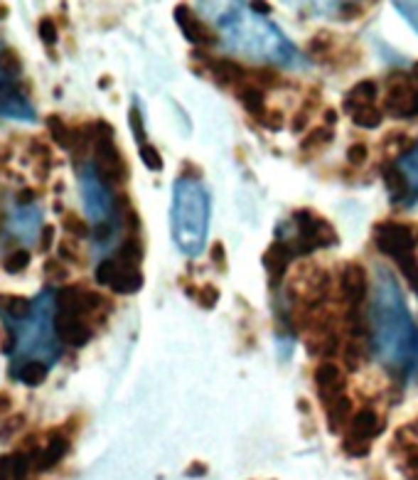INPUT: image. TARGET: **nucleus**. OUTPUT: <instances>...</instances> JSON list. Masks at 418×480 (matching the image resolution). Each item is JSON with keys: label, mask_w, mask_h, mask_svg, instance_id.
I'll list each match as a JSON object with an SVG mask.
<instances>
[{"label": "nucleus", "mask_w": 418, "mask_h": 480, "mask_svg": "<svg viewBox=\"0 0 418 480\" xmlns=\"http://www.w3.org/2000/svg\"><path fill=\"white\" fill-rule=\"evenodd\" d=\"M209 222V197L197 180L180 178L175 183L173 200V234L175 244L187 256H197L205 249Z\"/></svg>", "instance_id": "f257e3e1"}, {"label": "nucleus", "mask_w": 418, "mask_h": 480, "mask_svg": "<svg viewBox=\"0 0 418 480\" xmlns=\"http://www.w3.org/2000/svg\"><path fill=\"white\" fill-rule=\"evenodd\" d=\"M94 173L104 185H123L128 180V163L121 156L114 138V126L106 121H94Z\"/></svg>", "instance_id": "f03ea898"}, {"label": "nucleus", "mask_w": 418, "mask_h": 480, "mask_svg": "<svg viewBox=\"0 0 418 480\" xmlns=\"http://www.w3.org/2000/svg\"><path fill=\"white\" fill-rule=\"evenodd\" d=\"M293 222L298 227V239L291 242L296 256H305L315 249H328L337 244V232L335 227L325 220V217L315 215L313 210H296Z\"/></svg>", "instance_id": "7ed1b4c3"}, {"label": "nucleus", "mask_w": 418, "mask_h": 480, "mask_svg": "<svg viewBox=\"0 0 418 480\" xmlns=\"http://www.w3.org/2000/svg\"><path fill=\"white\" fill-rule=\"evenodd\" d=\"M384 111L394 119H414L418 116V82L406 72H391L387 79Z\"/></svg>", "instance_id": "20e7f679"}, {"label": "nucleus", "mask_w": 418, "mask_h": 480, "mask_svg": "<svg viewBox=\"0 0 418 480\" xmlns=\"http://www.w3.org/2000/svg\"><path fill=\"white\" fill-rule=\"evenodd\" d=\"M374 244L384 256L396 261L399 256L416 252V232L404 222L384 220L374 224Z\"/></svg>", "instance_id": "39448f33"}, {"label": "nucleus", "mask_w": 418, "mask_h": 480, "mask_svg": "<svg viewBox=\"0 0 418 480\" xmlns=\"http://www.w3.org/2000/svg\"><path fill=\"white\" fill-rule=\"evenodd\" d=\"M57 311L72 313V316H94L101 308H111V303L99 291H91L84 286H64L55 296Z\"/></svg>", "instance_id": "423d86ee"}, {"label": "nucleus", "mask_w": 418, "mask_h": 480, "mask_svg": "<svg viewBox=\"0 0 418 480\" xmlns=\"http://www.w3.org/2000/svg\"><path fill=\"white\" fill-rule=\"evenodd\" d=\"M195 60H200L202 67L214 77V82L222 84V87L237 89L239 84L249 82V77H251V69L244 67V64L237 60H232V57H214L205 50H197Z\"/></svg>", "instance_id": "0eeeda50"}, {"label": "nucleus", "mask_w": 418, "mask_h": 480, "mask_svg": "<svg viewBox=\"0 0 418 480\" xmlns=\"http://www.w3.org/2000/svg\"><path fill=\"white\" fill-rule=\"evenodd\" d=\"M367 288H369V279H367V269L357 261H350V264L342 266L340 271V296L345 301V306H362L364 298H367Z\"/></svg>", "instance_id": "6e6552de"}, {"label": "nucleus", "mask_w": 418, "mask_h": 480, "mask_svg": "<svg viewBox=\"0 0 418 480\" xmlns=\"http://www.w3.org/2000/svg\"><path fill=\"white\" fill-rule=\"evenodd\" d=\"M175 23H178V28L182 30V35H185L192 45L200 47V50L217 45V35L202 23L200 15H195V10H192L190 5H175Z\"/></svg>", "instance_id": "1a4fd4ad"}, {"label": "nucleus", "mask_w": 418, "mask_h": 480, "mask_svg": "<svg viewBox=\"0 0 418 480\" xmlns=\"http://www.w3.org/2000/svg\"><path fill=\"white\" fill-rule=\"evenodd\" d=\"M313 382H315V387H318L320 402H328L332 397H340V394H345V387H347L345 370L332 360H323L318 367H315Z\"/></svg>", "instance_id": "9d476101"}, {"label": "nucleus", "mask_w": 418, "mask_h": 480, "mask_svg": "<svg viewBox=\"0 0 418 480\" xmlns=\"http://www.w3.org/2000/svg\"><path fill=\"white\" fill-rule=\"evenodd\" d=\"M55 333L62 343L72 345V348H84V345L91 340L94 330H91V323H87L82 316H72V313H55Z\"/></svg>", "instance_id": "9b49d317"}, {"label": "nucleus", "mask_w": 418, "mask_h": 480, "mask_svg": "<svg viewBox=\"0 0 418 480\" xmlns=\"http://www.w3.org/2000/svg\"><path fill=\"white\" fill-rule=\"evenodd\" d=\"M293 259H296V252H293L291 242H286V239H276V242L266 249L264 266H266V274H269V286L271 288L281 286L283 276H286V271H288V266H291Z\"/></svg>", "instance_id": "f8f14e48"}, {"label": "nucleus", "mask_w": 418, "mask_h": 480, "mask_svg": "<svg viewBox=\"0 0 418 480\" xmlns=\"http://www.w3.org/2000/svg\"><path fill=\"white\" fill-rule=\"evenodd\" d=\"M69 446H72V439L64 434L62 426L52 429L50 434H47V444L42 446L40 451V458L35 461V471L45 473V471H52L55 466H60V461L69 453Z\"/></svg>", "instance_id": "ddd939ff"}, {"label": "nucleus", "mask_w": 418, "mask_h": 480, "mask_svg": "<svg viewBox=\"0 0 418 480\" xmlns=\"http://www.w3.org/2000/svg\"><path fill=\"white\" fill-rule=\"evenodd\" d=\"M325 409V419H328V429L330 434H342L350 426L352 416H355V404L347 394H340V397H332L328 402H323Z\"/></svg>", "instance_id": "4468645a"}, {"label": "nucleus", "mask_w": 418, "mask_h": 480, "mask_svg": "<svg viewBox=\"0 0 418 480\" xmlns=\"http://www.w3.org/2000/svg\"><path fill=\"white\" fill-rule=\"evenodd\" d=\"M379 434H382V419L377 416V412H374V409H359V412H355V416H352L345 436L364 441V444H372Z\"/></svg>", "instance_id": "2eb2a0df"}, {"label": "nucleus", "mask_w": 418, "mask_h": 480, "mask_svg": "<svg viewBox=\"0 0 418 480\" xmlns=\"http://www.w3.org/2000/svg\"><path fill=\"white\" fill-rule=\"evenodd\" d=\"M234 96H237L239 104L244 106L254 119L261 121L266 116V111H269V106H266V92L261 87H256L254 82L239 84V87L234 89Z\"/></svg>", "instance_id": "dca6fc26"}, {"label": "nucleus", "mask_w": 418, "mask_h": 480, "mask_svg": "<svg viewBox=\"0 0 418 480\" xmlns=\"http://www.w3.org/2000/svg\"><path fill=\"white\" fill-rule=\"evenodd\" d=\"M377 96H379V84L374 82V79H362V82H357L355 87L347 92L345 101H342V109L350 111V114H355L357 109L374 106Z\"/></svg>", "instance_id": "f3484780"}, {"label": "nucleus", "mask_w": 418, "mask_h": 480, "mask_svg": "<svg viewBox=\"0 0 418 480\" xmlns=\"http://www.w3.org/2000/svg\"><path fill=\"white\" fill-rule=\"evenodd\" d=\"M111 291L116 293H136L143 288V274L138 266H126L121 261H116V274L109 284Z\"/></svg>", "instance_id": "a211bd4d"}, {"label": "nucleus", "mask_w": 418, "mask_h": 480, "mask_svg": "<svg viewBox=\"0 0 418 480\" xmlns=\"http://www.w3.org/2000/svg\"><path fill=\"white\" fill-rule=\"evenodd\" d=\"M367 340L364 338H347L345 348H342V365H345L347 372H357L359 367L364 365L367 360Z\"/></svg>", "instance_id": "6ab92c4d"}, {"label": "nucleus", "mask_w": 418, "mask_h": 480, "mask_svg": "<svg viewBox=\"0 0 418 480\" xmlns=\"http://www.w3.org/2000/svg\"><path fill=\"white\" fill-rule=\"evenodd\" d=\"M382 178H384V185H387L391 200H401V197L409 192V180H406V173H401V168H396V163L384 165Z\"/></svg>", "instance_id": "aec40b11"}, {"label": "nucleus", "mask_w": 418, "mask_h": 480, "mask_svg": "<svg viewBox=\"0 0 418 480\" xmlns=\"http://www.w3.org/2000/svg\"><path fill=\"white\" fill-rule=\"evenodd\" d=\"M320 106V89H313L308 96L303 99V106L296 111V116H293L291 121V131L293 133H303L305 128L310 124V116H313V111H318Z\"/></svg>", "instance_id": "412c9836"}, {"label": "nucleus", "mask_w": 418, "mask_h": 480, "mask_svg": "<svg viewBox=\"0 0 418 480\" xmlns=\"http://www.w3.org/2000/svg\"><path fill=\"white\" fill-rule=\"evenodd\" d=\"M335 47H337L335 35H332V32H328V30H320V32H315V35L310 37V42H308V55L318 57L320 62H328L330 57H332V52H335Z\"/></svg>", "instance_id": "4be33fe9"}, {"label": "nucleus", "mask_w": 418, "mask_h": 480, "mask_svg": "<svg viewBox=\"0 0 418 480\" xmlns=\"http://www.w3.org/2000/svg\"><path fill=\"white\" fill-rule=\"evenodd\" d=\"M116 261H121V264L126 266H141L143 261V242L138 239V234H131V237L126 239V242L121 244L119 249H116Z\"/></svg>", "instance_id": "5701e85b"}, {"label": "nucleus", "mask_w": 418, "mask_h": 480, "mask_svg": "<svg viewBox=\"0 0 418 480\" xmlns=\"http://www.w3.org/2000/svg\"><path fill=\"white\" fill-rule=\"evenodd\" d=\"M10 377L28 384V387H40V384L47 380V365H42V362H25L23 367L10 372Z\"/></svg>", "instance_id": "b1692460"}, {"label": "nucleus", "mask_w": 418, "mask_h": 480, "mask_svg": "<svg viewBox=\"0 0 418 480\" xmlns=\"http://www.w3.org/2000/svg\"><path fill=\"white\" fill-rule=\"evenodd\" d=\"M0 313H5V316L13 320H25L32 313V301L25 296H5Z\"/></svg>", "instance_id": "393cba45"}, {"label": "nucleus", "mask_w": 418, "mask_h": 480, "mask_svg": "<svg viewBox=\"0 0 418 480\" xmlns=\"http://www.w3.org/2000/svg\"><path fill=\"white\" fill-rule=\"evenodd\" d=\"M332 138H335V133H332V128L328 126H318L313 128V131L308 133V136L300 141V151L308 153V151H320V148H325L328 143H332Z\"/></svg>", "instance_id": "a878e982"}, {"label": "nucleus", "mask_w": 418, "mask_h": 480, "mask_svg": "<svg viewBox=\"0 0 418 480\" xmlns=\"http://www.w3.org/2000/svg\"><path fill=\"white\" fill-rule=\"evenodd\" d=\"M62 227L64 232H69L72 239H84L94 232V229L89 227V222L84 220L82 215H77V212H62Z\"/></svg>", "instance_id": "bb28decb"}, {"label": "nucleus", "mask_w": 418, "mask_h": 480, "mask_svg": "<svg viewBox=\"0 0 418 480\" xmlns=\"http://www.w3.org/2000/svg\"><path fill=\"white\" fill-rule=\"evenodd\" d=\"M47 131H50V138L57 143L60 148H67L69 151V138H72V128L64 124V119L60 114H50L47 116Z\"/></svg>", "instance_id": "cd10ccee"}, {"label": "nucleus", "mask_w": 418, "mask_h": 480, "mask_svg": "<svg viewBox=\"0 0 418 480\" xmlns=\"http://www.w3.org/2000/svg\"><path fill=\"white\" fill-rule=\"evenodd\" d=\"M382 121H384V111L377 109V106H364V109H357L355 114H352V124H357L359 128H369V131L382 126Z\"/></svg>", "instance_id": "c85d7f7f"}, {"label": "nucleus", "mask_w": 418, "mask_h": 480, "mask_svg": "<svg viewBox=\"0 0 418 480\" xmlns=\"http://www.w3.org/2000/svg\"><path fill=\"white\" fill-rule=\"evenodd\" d=\"M394 264L399 266L401 276H404L406 284L411 286V291H416V293H418V256H416V252L399 256V259H396Z\"/></svg>", "instance_id": "c756f323"}, {"label": "nucleus", "mask_w": 418, "mask_h": 480, "mask_svg": "<svg viewBox=\"0 0 418 480\" xmlns=\"http://www.w3.org/2000/svg\"><path fill=\"white\" fill-rule=\"evenodd\" d=\"M249 82H254L256 87H261L264 92H269V89H276V87H283V77L278 72H273V69H269V67L251 69Z\"/></svg>", "instance_id": "7c9ffc66"}, {"label": "nucleus", "mask_w": 418, "mask_h": 480, "mask_svg": "<svg viewBox=\"0 0 418 480\" xmlns=\"http://www.w3.org/2000/svg\"><path fill=\"white\" fill-rule=\"evenodd\" d=\"M37 35H40V40L45 42L47 47L57 45V40H60V28H57L52 15H42V18L37 20Z\"/></svg>", "instance_id": "2f4dec72"}, {"label": "nucleus", "mask_w": 418, "mask_h": 480, "mask_svg": "<svg viewBox=\"0 0 418 480\" xmlns=\"http://www.w3.org/2000/svg\"><path fill=\"white\" fill-rule=\"evenodd\" d=\"M30 261H32L30 252H25V249H15V252H10L8 256H5L3 269L8 271V274H20V271L28 269Z\"/></svg>", "instance_id": "473e14b6"}, {"label": "nucleus", "mask_w": 418, "mask_h": 480, "mask_svg": "<svg viewBox=\"0 0 418 480\" xmlns=\"http://www.w3.org/2000/svg\"><path fill=\"white\" fill-rule=\"evenodd\" d=\"M0 72L8 77H20L23 74V60L15 50H0Z\"/></svg>", "instance_id": "72a5a7b5"}, {"label": "nucleus", "mask_w": 418, "mask_h": 480, "mask_svg": "<svg viewBox=\"0 0 418 480\" xmlns=\"http://www.w3.org/2000/svg\"><path fill=\"white\" fill-rule=\"evenodd\" d=\"M60 256L64 261H69V264H74V266L87 264V259H84V254H82V249H79L77 239H72V237H67V239H62V242H60Z\"/></svg>", "instance_id": "f704fd0d"}, {"label": "nucleus", "mask_w": 418, "mask_h": 480, "mask_svg": "<svg viewBox=\"0 0 418 480\" xmlns=\"http://www.w3.org/2000/svg\"><path fill=\"white\" fill-rule=\"evenodd\" d=\"M138 153H141V160L143 165H146L148 170H153V173H160L163 170V156H160V151L155 146H150V143H143V146H138Z\"/></svg>", "instance_id": "c9c22d12"}, {"label": "nucleus", "mask_w": 418, "mask_h": 480, "mask_svg": "<svg viewBox=\"0 0 418 480\" xmlns=\"http://www.w3.org/2000/svg\"><path fill=\"white\" fill-rule=\"evenodd\" d=\"M195 301L200 303L205 311H212V308L219 303V288L214 284H205V286L195 288Z\"/></svg>", "instance_id": "e433bc0d"}, {"label": "nucleus", "mask_w": 418, "mask_h": 480, "mask_svg": "<svg viewBox=\"0 0 418 480\" xmlns=\"http://www.w3.org/2000/svg\"><path fill=\"white\" fill-rule=\"evenodd\" d=\"M128 124H131L138 146H143L146 143V124H143V114L138 111V106H131V111H128Z\"/></svg>", "instance_id": "4c0bfd02"}, {"label": "nucleus", "mask_w": 418, "mask_h": 480, "mask_svg": "<svg viewBox=\"0 0 418 480\" xmlns=\"http://www.w3.org/2000/svg\"><path fill=\"white\" fill-rule=\"evenodd\" d=\"M342 451L352 458H364V456H369V451H372V444H364V441L345 436V439H342Z\"/></svg>", "instance_id": "58836bf2"}, {"label": "nucleus", "mask_w": 418, "mask_h": 480, "mask_svg": "<svg viewBox=\"0 0 418 480\" xmlns=\"http://www.w3.org/2000/svg\"><path fill=\"white\" fill-rule=\"evenodd\" d=\"M367 160H369L367 143H352V146L347 148V163H350L352 168H362Z\"/></svg>", "instance_id": "ea45409f"}, {"label": "nucleus", "mask_w": 418, "mask_h": 480, "mask_svg": "<svg viewBox=\"0 0 418 480\" xmlns=\"http://www.w3.org/2000/svg\"><path fill=\"white\" fill-rule=\"evenodd\" d=\"M25 426V414H13L10 419H5L0 424V441H8L13 434H18L20 429Z\"/></svg>", "instance_id": "a19ab883"}, {"label": "nucleus", "mask_w": 418, "mask_h": 480, "mask_svg": "<svg viewBox=\"0 0 418 480\" xmlns=\"http://www.w3.org/2000/svg\"><path fill=\"white\" fill-rule=\"evenodd\" d=\"M261 126L269 128L273 133H278L283 126H286V116H283V111H278V109H269L264 119H261Z\"/></svg>", "instance_id": "79ce46f5"}, {"label": "nucleus", "mask_w": 418, "mask_h": 480, "mask_svg": "<svg viewBox=\"0 0 418 480\" xmlns=\"http://www.w3.org/2000/svg\"><path fill=\"white\" fill-rule=\"evenodd\" d=\"M45 274H47V279H52V281H67L69 271L64 269L62 261H57V259H47V261H45Z\"/></svg>", "instance_id": "37998d69"}, {"label": "nucleus", "mask_w": 418, "mask_h": 480, "mask_svg": "<svg viewBox=\"0 0 418 480\" xmlns=\"http://www.w3.org/2000/svg\"><path fill=\"white\" fill-rule=\"evenodd\" d=\"M30 156L35 158V163H42V160H52V148L47 146L45 141H40V138H32V143H30Z\"/></svg>", "instance_id": "c03bdc74"}, {"label": "nucleus", "mask_w": 418, "mask_h": 480, "mask_svg": "<svg viewBox=\"0 0 418 480\" xmlns=\"http://www.w3.org/2000/svg\"><path fill=\"white\" fill-rule=\"evenodd\" d=\"M212 264L217 266L219 271H227V252H224V244L217 242L212 247Z\"/></svg>", "instance_id": "a18cd8bd"}, {"label": "nucleus", "mask_w": 418, "mask_h": 480, "mask_svg": "<svg viewBox=\"0 0 418 480\" xmlns=\"http://www.w3.org/2000/svg\"><path fill=\"white\" fill-rule=\"evenodd\" d=\"M52 244H55V227H42V232H40V252L42 254L52 252Z\"/></svg>", "instance_id": "49530a36"}, {"label": "nucleus", "mask_w": 418, "mask_h": 480, "mask_svg": "<svg viewBox=\"0 0 418 480\" xmlns=\"http://www.w3.org/2000/svg\"><path fill=\"white\" fill-rule=\"evenodd\" d=\"M35 200H37V190H32V188H23L18 195H15V205H20V207L32 205Z\"/></svg>", "instance_id": "de8ad7c7"}, {"label": "nucleus", "mask_w": 418, "mask_h": 480, "mask_svg": "<svg viewBox=\"0 0 418 480\" xmlns=\"http://www.w3.org/2000/svg\"><path fill=\"white\" fill-rule=\"evenodd\" d=\"M13 412V394L8 389H0V414Z\"/></svg>", "instance_id": "09e8293b"}, {"label": "nucleus", "mask_w": 418, "mask_h": 480, "mask_svg": "<svg viewBox=\"0 0 418 480\" xmlns=\"http://www.w3.org/2000/svg\"><path fill=\"white\" fill-rule=\"evenodd\" d=\"M0 348H3V352H13L15 350V333H13V330H3V338H0Z\"/></svg>", "instance_id": "8fccbe9b"}, {"label": "nucleus", "mask_w": 418, "mask_h": 480, "mask_svg": "<svg viewBox=\"0 0 418 480\" xmlns=\"http://www.w3.org/2000/svg\"><path fill=\"white\" fill-rule=\"evenodd\" d=\"M52 170V160H42V163H35V175L37 180H47Z\"/></svg>", "instance_id": "3c124183"}, {"label": "nucleus", "mask_w": 418, "mask_h": 480, "mask_svg": "<svg viewBox=\"0 0 418 480\" xmlns=\"http://www.w3.org/2000/svg\"><path fill=\"white\" fill-rule=\"evenodd\" d=\"M337 119H340V116H337V111H335V109H325V114H323V126L332 128V126L337 124Z\"/></svg>", "instance_id": "603ef678"}, {"label": "nucleus", "mask_w": 418, "mask_h": 480, "mask_svg": "<svg viewBox=\"0 0 418 480\" xmlns=\"http://www.w3.org/2000/svg\"><path fill=\"white\" fill-rule=\"evenodd\" d=\"M251 8H254L256 13H266V15H271V10H273L269 3H254V5H251Z\"/></svg>", "instance_id": "864d4df0"}, {"label": "nucleus", "mask_w": 418, "mask_h": 480, "mask_svg": "<svg viewBox=\"0 0 418 480\" xmlns=\"http://www.w3.org/2000/svg\"><path fill=\"white\" fill-rule=\"evenodd\" d=\"M8 13H10V10H8V5H3V3H0V20H5V18H8Z\"/></svg>", "instance_id": "5fc2aeb1"}, {"label": "nucleus", "mask_w": 418, "mask_h": 480, "mask_svg": "<svg viewBox=\"0 0 418 480\" xmlns=\"http://www.w3.org/2000/svg\"><path fill=\"white\" fill-rule=\"evenodd\" d=\"M109 84H111V79H109V77H104V79H101V82H99V87H109Z\"/></svg>", "instance_id": "6e6d98bb"}, {"label": "nucleus", "mask_w": 418, "mask_h": 480, "mask_svg": "<svg viewBox=\"0 0 418 480\" xmlns=\"http://www.w3.org/2000/svg\"><path fill=\"white\" fill-rule=\"evenodd\" d=\"M411 426H414V429L418 431V419H416V421H414V424H411Z\"/></svg>", "instance_id": "4d7b16f0"}]
</instances>
